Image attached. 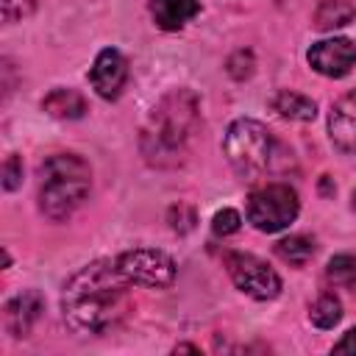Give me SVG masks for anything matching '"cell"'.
Wrapping results in <instances>:
<instances>
[{"instance_id": "ffe728a7", "label": "cell", "mask_w": 356, "mask_h": 356, "mask_svg": "<svg viewBox=\"0 0 356 356\" xmlns=\"http://www.w3.org/2000/svg\"><path fill=\"white\" fill-rule=\"evenodd\" d=\"M22 181V161L17 153H11L6 161H3V186L6 189H17Z\"/></svg>"}, {"instance_id": "52a82bcc", "label": "cell", "mask_w": 356, "mask_h": 356, "mask_svg": "<svg viewBox=\"0 0 356 356\" xmlns=\"http://www.w3.org/2000/svg\"><path fill=\"white\" fill-rule=\"evenodd\" d=\"M117 267L131 284H142V286H170L175 278V261L164 250H153V248L125 250L117 259Z\"/></svg>"}, {"instance_id": "9a60e30c", "label": "cell", "mask_w": 356, "mask_h": 356, "mask_svg": "<svg viewBox=\"0 0 356 356\" xmlns=\"http://www.w3.org/2000/svg\"><path fill=\"white\" fill-rule=\"evenodd\" d=\"M353 17L356 8L348 0H323L314 11V25L320 31H334V28H345Z\"/></svg>"}, {"instance_id": "6da1fadb", "label": "cell", "mask_w": 356, "mask_h": 356, "mask_svg": "<svg viewBox=\"0 0 356 356\" xmlns=\"http://www.w3.org/2000/svg\"><path fill=\"white\" fill-rule=\"evenodd\" d=\"M128 278L120 273L117 261H92L81 267L61 295V312L75 334H103L125 320L131 312Z\"/></svg>"}, {"instance_id": "ba28073f", "label": "cell", "mask_w": 356, "mask_h": 356, "mask_svg": "<svg viewBox=\"0 0 356 356\" xmlns=\"http://www.w3.org/2000/svg\"><path fill=\"white\" fill-rule=\"evenodd\" d=\"M353 61H356V44L350 39H342V36L323 39V42L312 44V50H309V64L320 75H328V78L348 75Z\"/></svg>"}, {"instance_id": "7a4b0ae2", "label": "cell", "mask_w": 356, "mask_h": 356, "mask_svg": "<svg viewBox=\"0 0 356 356\" xmlns=\"http://www.w3.org/2000/svg\"><path fill=\"white\" fill-rule=\"evenodd\" d=\"M195 128H197V100L192 92L178 89L153 108L142 134V150L153 164H175L186 153Z\"/></svg>"}, {"instance_id": "44dd1931", "label": "cell", "mask_w": 356, "mask_h": 356, "mask_svg": "<svg viewBox=\"0 0 356 356\" xmlns=\"http://www.w3.org/2000/svg\"><path fill=\"white\" fill-rule=\"evenodd\" d=\"M31 8H33V0H3V19L6 22L22 19L25 14H31Z\"/></svg>"}, {"instance_id": "5bb4252c", "label": "cell", "mask_w": 356, "mask_h": 356, "mask_svg": "<svg viewBox=\"0 0 356 356\" xmlns=\"http://www.w3.org/2000/svg\"><path fill=\"white\" fill-rule=\"evenodd\" d=\"M270 106H273V111H275L278 117H284V120H298V122H309V120H314V114H317L314 100H309L306 95L289 92V89L278 92Z\"/></svg>"}, {"instance_id": "8992f818", "label": "cell", "mask_w": 356, "mask_h": 356, "mask_svg": "<svg viewBox=\"0 0 356 356\" xmlns=\"http://www.w3.org/2000/svg\"><path fill=\"white\" fill-rule=\"evenodd\" d=\"M225 267H228V275L236 284V289H242L245 295H250L256 300H273L281 292L278 273L250 253H228Z\"/></svg>"}, {"instance_id": "2e32d148", "label": "cell", "mask_w": 356, "mask_h": 356, "mask_svg": "<svg viewBox=\"0 0 356 356\" xmlns=\"http://www.w3.org/2000/svg\"><path fill=\"white\" fill-rule=\"evenodd\" d=\"M275 253H278L284 261L300 267V264H306V261L314 256V242H312L309 236L295 234V236H286V239L275 242Z\"/></svg>"}, {"instance_id": "603a6c76", "label": "cell", "mask_w": 356, "mask_h": 356, "mask_svg": "<svg viewBox=\"0 0 356 356\" xmlns=\"http://www.w3.org/2000/svg\"><path fill=\"white\" fill-rule=\"evenodd\" d=\"M353 209H356V192H353Z\"/></svg>"}, {"instance_id": "ac0fdd59", "label": "cell", "mask_w": 356, "mask_h": 356, "mask_svg": "<svg viewBox=\"0 0 356 356\" xmlns=\"http://www.w3.org/2000/svg\"><path fill=\"white\" fill-rule=\"evenodd\" d=\"M325 275L334 286H342V289H353L356 286V256L350 253H339L328 261L325 267Z\"/></svg>"}, {"instance_id": "277c9868", "label": "cell", "mask_w": 356, "mask_h": 356, "mask_svg": "<svg viewBox=\"0 0 356 356\" xmlns=\"http://www.w3.org/2000/svg\"><path fill=\"white\" fill-rule=\"evenodd\" d=\"M228 164L248 181H256L273 167L275 159V142L270 131L256 120H236L225 131L222 142Z\"/></svg>"}, {"instance_id": "e0dca14e", "label": "cell", "mask_w": 356, "mask_h": 356, "mask_svg": "<svg viewBox=\"0 0 356 356\" xmlns=\"http://www.w3.org/2000/svg\"><path fill=\"white\" fill-rule=\"evenodd\" d=\"M309 320L317 325V328H334L339 320H342V306L334 295H320L312 306H309Z\"/></svg>"}, {"instance_id": "7402d4cb", "label": "cell", "mask_w": 356, "mask_h": 356, "mask_svg": "<svg viewBox=\"0 0 356 356\" xmlns=\"http://www.w3.org/2000/svg\"><path fill=\"white\" fill-rule=\"evenodd\" d=\"M337 353H356V328H350L337 345H334Z\"/></svg>"}, {"instance_id": "d6986e66", "label": "cell", "mask_w": 356, "mask_h": 356, "mask_svg": "<svg viewBox=\"0 0 356 356\" xmlns=\"http://www.w3.org/2000/svg\"><path fill=\"white\" fill-rule=\"evenodd\" d=\"M239 225H242V217H239V211H234V209H222V211H217L214 220H211V231H214L217 236L236 234Z\"/></svg>"}, {"instance_id": "7c38bea8", "label": "cell", "mask_w": 356, "mask_h": 356, "mask_svg": "<svg viewBox=\"0 0 356 356\" xmlns=\"http://www.w3.org/2000/svg\"><path fill=\"white\" fill-rule=\"evenodd\" d=\"M200 11V0H150V14L159 28L178 31Z\"/></svg>"}, {"instance_id": "30bf717a", "label": "cell", "mask_w": 356, "mask_h": 356, "mask_svg": "<svg viewBox=\"0 0 356 356\" xmlns=\"http://www.w3.org/2000/svg\"><path fill=\"white\" fill-rule=\"evenodd\" d=\"M89 78H92V86H95V92L100 97L114 100L122 92L125 78H128V61H125V56L120 50H114V47L100 50L97 58H95V64H92V75Z\"/></svg>"}, {"instance_id": "9c48e42d", "label": "cell", "mask_w": 356, "mask_h": 356, "mask_svg": "<svg viewBox=\"0 0 356 356\" xmlns=\"http://www.w3.org/2000/svg\"><path fill=\"white\" fill-rule=\"evenodd\" d=\"M328 134L334 147L348 156L350 161H356V89L342 95L328 114Z\"/></svg>"}, {"instance_id": "8fae6325", "label": "cell", "mask_w": 356, "mask_h": 356, "mask_svg": "<svg viewBox=\"0 0 356 356\" xmlns=\"http://www.w3.org/2000/svg\"><path fill=\"white\" fill-rule=\"evenodd\" d=\"M42 309H44L42 295L33 292V289L31 292H19L17 298H11L6 303V328H8V334L25 337L33 328V323L42 317Z\"/></svg>"}, {"instance_id": "5b68a950", "label": "cell", "mask_w": 356, "mask_h": 356, "mask_svg": "<svg viewBox=\"0 0 356 356\" xmlns=\"http://www.w3.org/2000/svg\"><path fill=\"white\" fill-rule=\"evenodd\" d=\"M300 200L289 184H264L248 197V222L264 234L284 231L298 217Z\"/></svg>"}, {"instance_id": "3957f363", "label": "cell", "mask_w": 356, "mask_h": 356, "mask_svg": "<svg viewBox=\"0 0 356 356\" xmlns=\"http://www.w3.org/2000/svg\"><path fill=\"white\" fill-rule=\"evenodd\" d=\"M92 170L75 153H56L39 167V209L50 220H67L89 195Z\"/></svg>"}, {"instance_id": "4fadbf2b", "label": "cell", "mask_w": 356, "mask_h": 356, "mask_svg": "<svg viewBox=\"0 0 356 356\" xmlns=\"http://www.w3.org/2000/svg\"><path fill=\"white\" fill-rule=\"evenodd\" d=\"M42 108L56 120H78L86 111V100L75 89H53L42 100Z\"/></svg>"}]
</instances>
